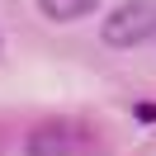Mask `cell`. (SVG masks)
<instances>
[{"label":"cell","mask_w":156,"mask_h":156,"mask_svg":"<svg viewBox=\"0 0 156 156\" xmlns=\"http://www.w3.org/2000/svg\"><path fill=\"white\" fill-rule=\"evenodd\" d=\"M104 43L109 48H137V43L156 38V0H128L104 19Z\"/></svg>","instance_id":"obj_1"},{"label":"cell","mask_w":156,"mask_h":156,"mask_svg":"<svg viewBox=\"0 0 156 156\" xmlns=\"http://www.w3.org/2000/svg\"><path fill=\"white\" fill-rule=\"evenodd\" d=\"M24 156H76V133L66 123H38L24 142Z\"/></svg>","instance_id":"obj_2"},{"label":"cell","mask_w":156,"mask_h":156,"mask_svg":"<svg viewBox=\"0 0 156 156\" xmlns=\"http://www.w3.org/2000/svg\"><path fill=\"white\" fill-rule=\"evenodd\" d=\"M99 0H38V10L48 14V19H57V24H71V19H85L90 10H95Z\"/></svg>","instance_id":"obj_3"},{"label":"cell","mask_w":156,"mask_h":156,"mask_svg":"<svg viewBox=\"0 0 156 156\" xmlns=\"http://www.w3.org/2000/svg\"><path fill=\"white\" fill-rule=\"evenodd\" d=\"M133 114H137V118H142V123H156V104H137V109H133Z\"/></svg>","instance_id":"obj_4"}]
</instances>
